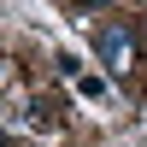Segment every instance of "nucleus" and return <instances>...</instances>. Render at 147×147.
I'll use <instances>...</instances> for the list:
<instances>
[{"label": "nucleus", "instance_id": "f257e3e1", "mask_svg": "<svg viewBox=\"0 0 147 147\" xmlns=\"http://www.w3.org/2000/svg\"><path fill=\"white\" fill-rule=\"evenodd\" d=\"M94 47H100V59L106 65H124V53H129V30H118V24H106V30H94Z\"/></svg>", "mask_w": 147, "mask_h": 147}, {"label": "nucleus", "instance_id": "f03ea898", "mask_svg": "<svg viewBox=\"0 0 147 147\" xmlns=\"http://www.w3.org/2000/svg\"><path fill=\"white\" fill-rule=\"evenodd\" d=\"M141 41H147V24H141Z\"/></svg>", "mask_w": 147, "mask_h": 147}]
</instances>
